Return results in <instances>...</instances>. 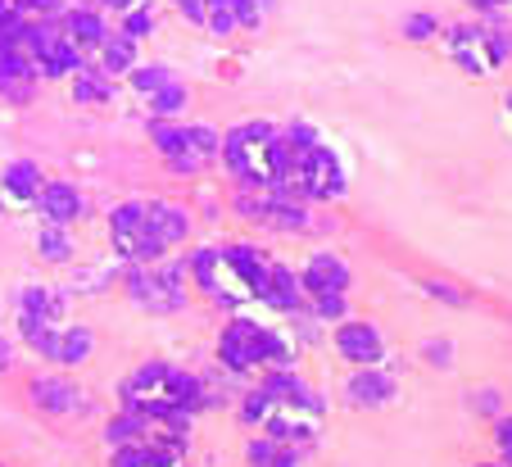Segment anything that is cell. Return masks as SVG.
Wrapping results in <instances>:
<instances>
[{
  "instance_id": "cell-1",
  "label": "cell",
  "mask_w": 512,
  "mask_h": 467,
  "mask_svg": "<svg viewBox=\"0 0 512 467\" xmlns=\"http://www.w3.org/2000/svg\"><path fill=\"white\" fill-rule=\"evenodd\" d=\"M322 413H327L322 399L313 395L290 368L268 372V377L259 381V390H250V395L241 399V418L250 422V427L268 431V436L286 440V445H295V449L318 440Z\"/></svg>"
},
{
  "instance_id": "cell-2",
  "label": "cell",
  "mask_w": 512,
  "mask_h": 467,
  "mask_svg": "<svg viewBox=\"0 0 512 467\" xmlns=\"http://www.w3.org/2000/svg\"><path fill=\"white\" fill-rule=\"evenodd\" d=\"M204 404H209L204 381L173 368V363H141V368L123 381V409L141 413V418H150L155 427L177 431V436L191 431V413L204 409Z\"/></svg>"
},
{
  "instance_id": "cell-3",
  "label": "cell",
  "mask_w": 512,
  "mask_h": 467,
  "mask_svg": "<svg viewBox=\"0 0 512 467\" xmlns=\"http://www.w3.org/2000/svg\"><path fill=\"white\" fill-rule=\"evenodd\" d=\"M281 191H290L295 200H336V195H345V168L309 127H290L286 132Z\"/></svg>"
},
{
  "instance_id": "cell-4",
  "label": "cell",
  "mask_w": 512,
  "mask_h": 467,
  "mask_svg": "<svg viewBox=\"0 0 512 467\" xmlns=\"http://www.w3.org/2000/svg\"><path fill=\"white\" fill-rule=\"evenodd\" d=\"M281 159H286V137L272 123H241L223 137V164L241 186H281Z\"/></svg>"
},
{
  "instance_id": "cell-5",
  "label": "cell",
  "mask_w": 512,
  "mask_h": 467,
  "mask_svg": "<svg viewBox=\"0 0 512 467\" xmlns=\"http://www.w3.org/2000/svg\"><path fill=\"white\" fill-rule=\"evenodd\" d=\"M218 363L236 377L259 368H295V350H290L286 336H277L272 327H259L254 318H232L218 336Z\"/></svg>"
},
{
  "instance_id": "cell-6",
  "label": "cell",
  "mask_w": 512,
  "mask_h": 467,
  "mask_svg": "<svg viewBox=\"0 0 512 467\" xmlns=\"http://www.w3.org/2000/svg\"><path fill=\"white\" fill-rule=\"evenodd\" d=\"M150 141H155V150L164 155V164L173 168V173H186V177L204 173L213 159H223V137L204 123L186 127V123L155 118V123H150Z\"/></svg>"
},
{
  "instance_id": "cell-7",
  "label": "cell",
  "mask_w": 512,
  "mask_h": 467,
  "mask_svg": "<svg viewBox=\"0 0 512 467\" xmlns=\"http://www.w3.org/2000/svg\"><path fill=\"white\" fill-rule=\"evenodd\" d=\"M186 286H191V259L177 263H136L127 273V295H132L136 309L145 313H177L186 309Z\"/></svg>"
},
{
  "instance_id": "cell-8",
  "label": "cell",
  "mask_w": 512,
  "mask_h": 467,
  "mask_svg": "<svg viewBox=\"0 0 512 467\" xmlns=\"http://www.w3.org/2000/svg\"><path fill=\"white\" fill-rule=\"evenodd\" d=\"M191 282L209 295L213 304H223V309H241V304H254V291L250 282L241 277L236 259L227 254V245H204V250L191 254Z\"/></svg>"
},
{
  "instance_id": "cell-9",
  "label": "cell",
  "mask_w": 512,
  "mask_h": 467,
  "mask_svg": "<svg viewBox=\"0 0 512 467\" xmlns=\"http://www.w3.org/2000/svg\"><path fill=\"white\" fill-rule=\"evenodd\" d=\"M236 214L259 227H272V232H304V227H309L304 200H295V195L281 191V186H259V191L245 186V191L236 195Z\"/></svg>"
},
{
  "instance_id": "cell-10",
  "label": "cell",
  "mask_w": 512,
  "mask_h": 467,
  "mask_svg": "<svg viewBox=\"0 0 512 467\" xmlns=\"http://www.w3.org/2000/svg\"><path fill=\"white\" fill-rule=\"evenodd\" d=\"M304 295H309L313 313L318 318H340L345 313V291H349V263L340 259V254H313L309 263H304Z\"/></svg>"
},
{
  "instance_id": "cell-11",
  "label": "cell",
  "mask_w": 512,
  "mask_h": 467,
  "mask_svg": "<svg viewBox=\"0 0 512 467\" xmlns=\"http://www.w3.org/2000/svg\"><path fill=\"white\" fill-rule=\"evenodd\" d=\"M449 55H454V64L463 73H472V78H485V73H494L508 59V32H490V28H449L445 37Z\"/></svg>"
},
{
  "instance_id": "cell-12",
  "label": "cell",
  "mask_w": 512,
  "mask_h": 467,
  "mask_svg": "<svg viewBox=\"0 0 512 467\" xmlns=\"http://www.w3.org/2000/svg\"><path fill=\"white\" fill-rule=\"evenodd\" d=\"M23 341L32 345V350L41 354V359L50 363H64V368H78V363L91 359V350H96V336H91V327H73V322H59V327H19Z\"/></svg>"
},
{
  "instance_id": "cell-13",
  "label": "cell",
  "mask_w": 512,
  "mask_h": 467,
  "mask_svg": "<svg viewBox=\"0 0 512 467\" xmlns=\"http://www.w3.org/2000/svg\"><path fill=\"white\" fill-rule=\"evenodd\" d=\"M109 245L123 263H155L159 250L150 241V227H145V200H127L109 214Z\"/></svg>"
},
{
  "instance_id": "cell-14",
  "label": "cell",
  "mask_w": 512,
  "mask_h": 467,
  "mask_svg": "<svg viewBox=\"0 0 512 467\" xmlns=\"http://www.w3.org/2000/svg\"><path fill=\"white\" fill-rule=\"evenodd\" d=\"M114 467H186V436L155 427L136 445L114 449Z\"/></svg>"
},
{
  "instance_id": "cell-15",
  "label": "cell",
  "mask_w": 512,
  "mask_h": 467,
  "mask_svg": "<svg viewBox=\"0 0 512 467\" xmlns=\"http://www.w3.org/2000/svg\"><path fill=\"white\" fill-rule=\"evenodd\" d=\"M145 227H150V241H155L159 259H164L168 250H177L191 236V214L177 200H145Z\"/></svg>"
},
{
  "instance_id": "cell-16",
  "label": "cell",
  "mask_w": 512,
  "mask_h": 467,
  "mask_svg": "<svg viewBox=\"0 0 512 467\" xmlns=\"http://www.w3.org/2000/svg\"><path fill=\"white\" fill-rule=\"evenodd\" d=\"M336 350L345 363H358V368H377L386 359V341L372 322H358V318H345L336 327Z\"/></svg>"
},
{
  "instance_id": "cell-17",
  "label": "cell",
  "mask_w": 512,
  "mask_h": 467,
  "mask_svg": "<svg viewBox=\"0 0 512 467\" xmlns=\"http://www.w3.org/2000/svg\"><path fill=\"white\" fill-rule=\"evenodd\" d=\"M32 404H37L41 413H50V418H73V413H87V395H82V386H73L68 377H37L28 386Z\"/></svg>"
},
{
  "instance_id": "cell-18",
  "label": "cell",
  "mask_w": 512,
  "mask_h": 467,
  "mask_svg": "<svg viewBox=\"0 0 512 467\" xmlns=\"http://www.w3.org/2000/svg\"><path fill=\"white\" fill-rule=\"evenodd\" d=\"M68 322V300L55 286H23L19 291V327H59Z\"/></svg>"
},
{
  "instance_id": "cell-19",
  "label": "cell",
  "mask_w": 512,
  "mask_h": 467,
  "mask_svg": "<svg viewBox=\"0 0 512 467\" xmlns=\"http://www.w3.org/2000/svg\"><path fill=\"white\" fill-rule=\"evenodd\" d=\"M37 64H32V55L23 46H0V96L14 100V105H23V100L32 96V82H37Z\"/></svg>"
},
{
  "instance_id": "cell-20",
  "label": "cell",
  "mask_w": 512,
  "mask_h": 467,
  "mask_svg": "<svg viewBox=\"0 0 512 467\" xmlns=\"http://www.w3.org/2000/svg\"><path fill=\"white\" fill-rule=\"evenodd\" d=\"M37 209L46 223L55 227H68V223H78L82 214H87V200L78 195V186H68V182H46L37 195Z\"/></svg>"
},
{
  "instance_id": "cell-21",
  "label": "cell",
  "mask_w": 512,
  "mask_h": 467,
  "mask_svg": "<svg viewBox=\"0 0 512 467\" xmlns=\"http://www.w3.org/2000/svg\"><path fill=\"white\" fill-rule=\"evenodd\" d=\"M345 399L354 409H381L395 399V377H386L381 368H358L345 386Z\"/></svg>"
},
{
  "instance_id": "cell-22",
  "label": "cell",
  "mask_w": 512,
  "mask_h": 467,
  "mask_svg": "<svg viewBox=\"0 0 512 467\" xmlns=\"http://www.w3.org/2000/svg\"><path fill=\"white\" fill-rule=\"evenodd\" d=\"M263 304L277 313H300L304 304H309V295H304V282L295 273H290L286 263H272V282H268V295H263Z\"/></svg>"
},
{
  "instance_id": "cell-23",
  "label": "cell",
  "mask_w": 512,
  "mask_h": 467,
  "mask_svg": "<svg viewBox=\"0 0 512 467\" xmlns=\"http://www.w3.org/2000/svg\"><path fill=\"white\" fill-rule=\"evenodd\" d=\"M227 254H232L236 268H241V277L250 282L254 300L263 304V295H268V282H272V259H268V254H259L254 245H227Z\"/></svg>"
},
{
  "instance_id": "cell-24",
  "label": "cell",
  "mask_w": 512,
  "mask_h": 467,
  "mask_svg": "<svg viewBox=\"0 0 512 467\" xmlns=\"http://www.w3.org/2000/svg\"><path fill=\"white\" fill-rule=\"evenodd\" d=\"M64 32H68V41H73L78 50H100L105 46V37H109L105 19H100L96 10H68L64 14Z\"/></svg>"
},
{
  "instance_id": "cell-25",
  "label": "cell",
  "mask_w": 512,
  "mask_h": 467,
  "mask_svg": "<svg viewBox=\"0 0 512 467\" xmlns=\"http://www.w3.org/2000/svg\"><path fill=\"white\" fill-rule=\"evenodd\" d=\"M245 458H250V467H300V449L277 440V436H268V431L245 445Z\"/></svg>"
},
{
  "instance_id": "cell-26",
  "label": "cell",
  "mask_w": 512,
  "mask_h": 467,
  "mask_svg": "<svg viewBox=\"0 0 512 467\" xmlns=\"http://www.w3.org/2000/svg\"><path fill=\"white\" fill-rule=\"evenodd\" d=\"M41 186H46V177H41V168L32 164V159H19V164L5 168V191H10L14 200H37Z\"/></svg>"
},
{
  "instance_id": "cell-27",
  "label": "cell",
  "mask_w": 512,
  "mask_h": 467,
  "mask_svg": "<svg viewBox=\"0 0 512 467\" xmlns=\"http://www.w3.org/2000/svg\"><path fill=\"white\" fill-rule=\"evenodd\" d=\"M132 64H136V37H127V32L105 37V46H100V69L105 73H132Z\"/></svg>"
},
{
  "instance_id": "cell-28",
  "label": "cell",
  "mask_w": 512,
  "mask_h": 467,
  "mask_svg": "<svg viewBox=\"0 0 512 467\" xmlns=\"http://www.w3.org/2000/svg\"><path fill=\"white\" fill-rule=\"evenodd\" d=\"M109 96H114V87H109L105 69H78V78H73V100L78 105H105Z\"/></svg>"
},
{
  "instance_id": "cell-29",
  "label": "cell",
  "mask_w": 512,
  "mask_h": 467,
  "mask_svg": "<svg viewBox=\"0 0 512 467\" xmlns=\"http://www.w3.org/2000/svg\"><path fill=\"white\" fill-rule=\"evenodd\" d=\"M37 254H41V259H50V263H68V254H73V241H68L64 227L46 223L37 232Z\"/></svg>"
},
{
  "instance_id": "cell-30",
  "label": "cell",
  "mask_w": 512,
  "mask_h": 467,
  "mask_svg": "<svg viewBox=\"0 0 512 467\" xmlns=\"http://www.w3.org/2000/svg\"><path fill=\"white\" fill-rule=\"evenodd\" d=\"M186 109V87L182 82H168L164 91H155V96H150V114L155 118H177Z\"/></svg>"
},
{
  "instance_id": "cell-31",
  "label": "cell",
  "mask_w": 512,
  "mask_h": 467,
  "mask_svg": "<svg viewBox=\"0 0 512 467\" xmlns=\"http://www.w3.org/2000/svg\"><path fill=\"white\" fill-rule=\"evenodd\" d=\"M204 28H209L213 37H232V32H236V10H232V0H209Z\"/></svg>"
},
{
  "instance_id": "cell-32",
  "label": "cell",
  "mask_w": 512,
  "mask_h": 467,
  "mask_svg": "<svg viewBox=\"0 0 512 467\" xmlns=\"http://www.w3.org/2000/svg\"><path fill=\"white\" fill-rule=\"evenodd\" d=\"M168 82H177V78L164 69V64H145V69H136V73H132V87H136V91H145V96L164 91Z\"/></svg>"
},
{
  "instance_id": "cell-33",
  "label": "cell",
  "mask_w": 512,
  "mask_h": 467,
  "mask_svg": "<svg viewBox=\"0 0 512 467\" xmlns=\"http://www.w3.org/2000/svg\"><path fill=\"white\" fill-rule=\"evenodd\" d=\"M150 28H155V14H150V5H141V10H127V14H123V32H127V37H145Z\"/></svg>"
},
{
  "instance_id": "cell-34",
  "label": "cell",
  "mask_w": 512,
  "mask_h": 467,
  "mask_svg": "<svg viewBox=\"0 0 512 467\" xmlns=\"http://www.w3.org/2000/svg\"><path fill=\"white\" fill-rule=\"evenodd\" d=\"M404 37H413V41L435 37V19H431V14H408V19H404Z\"/></svg>"
},
{
  "instance_id": "cell-35",
  "label": "cell",
  "mask_w": 512,
  "mask_h": 467,
  "mask_svg": "<svg viewBox=\"0 0 512 467\" xmlns=\"http://www.w3.org/2000/svg\"><path fill=\"white\" fill-rule=\"evenodd\" d=\"M28 19H55L59 14V0H14Z\"/></svg>"
},
{
  "instance_id": "cell-36",
  "label": "cell",
  "mask_w": 512,
  "mask_h": 467,
  "mask_svg": "<svg viewBox=\"0 0 512 467\" xmlns=\"http://www.w3.org/2000/svg\"><path fill=\"white\" fill-rule=\"evenodd\" d=\"M494 445H499L503 463L512 467V418H499V422H494Z\"/></svg>"
},
{
  "instance_id": "cell-37",
  "label": "cell",
  "mask_w": 512,
  "mask_h": 467,
  "mask_svg": "<svg viewBox=\"0 0 512 467\" xmlns=\"http://www.w3.org/2000/svg\"><path fill=\"white\" fill-rule=\"evenodd\" d=\"M236 10V28H259V5L254 0H232Z\"/></svg>"
},
{
  "instance_id": "cell-38",
  "label": "cell",
  "mask_w": 512,
  "mask_h": 467,
  "mask_svg": "<svg viewBox=\"0 0 512 467\" xmlns=\"http://www.w3.org/2000/svg\"><path fill=\"white\" fill-rule=\"evenodd\" d=\"M177 10H182V19L200 23L204 28V14H209V0H177Z\"/></svg>"
},
{
  "instance_id": "cell-39",
  "label": "cell",
  "mask_w": 512,
  "mask_h": 467,
  "mask_svg": "<svg viewBox=\"0 0 512 467\" xmlns=\"http://www.w3.org/2000/svg\"><path fill=\"white\" fill-rule=\"evenodd\" d=\"M472 409H481V413H499V390H481V395H472Z\"/></svg>"
},
{
  "instance_id": "cell-40",
  "label": "cell",
  "mask_w": 512,
  "mask_h": 467,
  "mask_svg": "<svg viewBox=\"0 0 512 467\" xmlns=\"http://www.w3.org/2000/svg\"><path fill=\"white\" fill-rule=\"evenodd\" d=\"M449 354H454V350H449V341H440V345H426V359H435V368H449Z\"/></svg>"
},
{
  "instance_id": "cell-41",
  "label": "cell",
  "mask_w": 512,
  "mask_h": 467,
  "mask_svg": "<svg viewBox=\"0 0 512 467\" xmlns=\"http://www.w3.org/2000/svg\"><path fill=\"white\" fill-rule=\"evenodd\" d=\"M426 291H431V295H435V300H449V304H463V295H458V291H454V286H440V282H431V286H426Z\"/></svg>"
},
{
  "instance_id": "cell-42",
  "label": "cell",
  "mask_w": 512,
  "mask_h": 467,
  "mask_svg": "<svg viewBox=\"0 0 512 467\" xmlns=\"http://www.w3.org/2000/svg\"><path fill=\"white\" fill-rule=\"evenodd\" d=\"M109 10H118V14H127V10H141V5H150V0H105Z\"/></svg>"
},
{
  "instance_id": "cell-43",
  "label": "cell",
  "mask_w": 512,
  "mask_h": 467,
  "mask_svg": "<svg viewBox=\"0 0 512 467\" xmlns=\"http://www.w3.org/2000/svg\"><path fill=\"white\" fill-rule=\"evenodd\" d=\"M467 5H476V10H499V5H508V0H467Z\"/></svg>"
},
{
  "instance_id": "cell-44",
  "label": "cell",
  "mask_w": 512,
  "mask_h": 467,
  "mask_svg": "<svg viewBox=\"0 0 512 467\" xmlns=\"http://www.w3.org/2000/svg\"><path fill=\"white\" fill-rule=\"evenodd\" d=\"M10 368V341H5V336H0V372Z\"/></svg>"
},
{
  "instance_id": "cell-45",
  "label": "cell",
  "mask_w": 512,
  "mask_h": 467,
  "mask_svg": "<svg viewBox=\"0 0 512 467\" xmlns=\"http://www.w3.org/2000/svg\"><path fill=\"white\" fill-rule=\"evenodd\" d=\"M481 467H508V463H481Z\"/></svg>"
},
{
  "instance_id": "cell-46",
  "label": "cell",
  "mask_w": 512,
  "mask_h": 467,
  "mask_svg": "<svg viewBox=\"0 0 512 467\" xmlns=\"http://www.w3.org/2000/svg\"><path fill=\"white\" fill-rule=\"evenodd\" d=\"M508 55H512V32H508Z\"/></svg>"
},
{
  "instance_id": "cell-47",
  "label": "cell",
  "mask_w": 512,
  "mask_h": 467,
  "mask_svg": "<svg viewBox=\"0 0 512 467\" xmlns=\"http://www.w3.org/2000/svg\"><path fill=\"white\" fill-rule=\"evenodd\" d=\"M508 114H512V96H508Z\"/></svg>"
}]
</instances>
